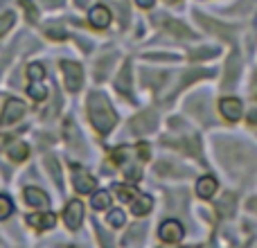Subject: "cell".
Instances as JSON below:
<instances>
[{
  "label": "cell",
  "instance_id": "1",
  "mask_svg": "<svg viewBox=\"0 0 257 248\" xmlns=\"http://www.w3.org/2000/svg\"><path fill=\"white\" fill-rule=\"evenodd\" d=\"M88 117L99 133L113 131V127L117 124L115 111L111 108V102H108L102 93H93L88 97Z\"/></svg>",
  "mask_w": 257,
  "mask_h": 248
},
{
  "label": "cell",
  "instance_id": "2",
  "mask_svg": "<svg viewBox=\"0 0 257 248\" xmlns=\"http://www.w3.org/2000/svg\"><path fill=\"white\" fill-rule=\"evenodd\" d=\"M61 70L63 77H66V86L70 93H77L84 84V72H81V66L75 61H61Z\"/></svg>",
  "mask_w": 257,
  "mask_h": 248
},
{
  "label": "cell",
  "instance_id": "3",
  "mask_svg": "<svg viewBox=\"0 0 257 248\" xmlns=\"http://www.w3.org/2000/svg\"><path fill=\"white\" fill-rule=\"evenodd\" d=\"M156 127H158V117H156L154 111L140 113V115L133 117L131 124H128V129H131L133 133H149V131H154Z\"/></svg>",
  "mask_w": 257,
  "mask_h": 248
},
{
  "label": "cell",
  "instance_id": "4",
  "mask_svg": "<svg viewBox=\"0 0 257 248\" xmlns=\"http://www.w3.org/2000/svg\"><path fill=\"white\" fill-rule=\"evenodd\" d=\"M72 183H75V190L81 192V194H88L95 187V178L81 167H75V165H72Z\"/></svg>",
  "mask_w": 257,
  "mask_h": 248
},
{
  "label": "cell",
  "instance_id": "5",
  "mask_svg": "<svg viewBox=\"0 0 257 248\" xmlns=\"http://www.w3.org/2000/svg\"><path fill=\"white\" fill-rule=\"evenodd\" d=\"M23 113H25V106H23V102H18V99H7V104H5V108H3L0 124H3V127H7V124L21 120Z\"/></svg>",
  "mask_w": 257,
  "mask_h": 248
},
{
  "label": "cell",
  "instance_id": "6",
  "mask_svg": "<svg viewBox=\"0 0 257 248\" xmlns=\"http://www.w3.org/2000/svg\"><path fill=\"white\" fill-rule=\"evenodd\" d=\"M63 219H66V226L68 228H79L81 226V219H84V205H81V201H70L66 208V212H63Z\"/></svg>",
  "mask_w": 257,
  "mask_h": 248
},
{
  "label": "cell",
  "instance_id": "7",
  "mask_svg": "<svg viewBox=\"0 0 257 248\" xmlns=\"http://www.w3.org/2000/svg\"><path fill=\"white\" fill-rule=\"evenodd\" d=\"M158 232H160V239L172 244V241H178L183 237V226L178 221H174V219H169V221H165L163 226H160Z\"/></svg>",
  "mask_w": 257,
  "mask_h": 248
},
{
  "label": "cell",
  "instance_id": "8",
  "mask_svg": "<svg viewBox=\"0 0 257 248\" xmlns=\"http://www.w3.org/2000/svg\"><path fill=\"white\" fill-rule=\"evenodd\" d=\"M199 21L203 23V25L208 27L210 32L219 34L221 39H226V41H235V39H232V36H235V27H230V25H221V23H214L212 18H208V16H199Z\"/></svg>",
  "mask_w": 257,
  "mask_h": 248
},
{
  "label": "cell",
  "instance_id": "9",
  "mask_svg": "<svg viewBox=\"0 0 257 248\" xmlns=\"http://www.w3.org/2000/svg\"><path fill=\"white\" fill-rule=\"evenodd\" d=\"M219 108H221V115L226 117V120H239L241 117V102L239 99L226 97V99H221Z\"/></svg>",
  "mask_w": 257,
  "mask_h": 248
},
{
  "label": "cell",
  "instance_id": "10",
  "mask_svg": "<svg viewBox=\"0 0 257 248\" xmlns=\"http://www.w3.org/2000/svg\"><path fill=\"white\" fill-rule=\"evenodd\" d=\"M239 68H241L239 54L235 52L230 59H228V66H226V79H223V88H230V86L237 81V77H239Z\"/></svg>",
  "mask_w": 257,
  "mask_h": 248
},
{
  "label": "cell",
  "instance_id": "11",
  "mask_svg": "<svg viewBox=\"0 0 257 248\" xmlns=\"http://www.w3.org/2000/svg\"><path fill=\"white\" fill-rule=\"evenodd\" d=\"M88 18H90V25L102 30V27H106L108 23H111V12H108L106 7H102V5H99V7L90 9V16Z\"/></svg>",
  "mask_w": 257,
  "mask_h": 248
},
{
  "label": "cell",
  "instance_id": "12",
  "mask_svg": "<svg viewBox=\"0 0 257 248\" xmlns=\"http://www.w3.org/2000/svg\"><path fill=\"white\" fill-rule=\"evenodd\" d=\"M27 221H30V226L39 228V230H48V228H52L54 223H57V217H54L52 212H45V214H32V217H27Z\"/></svg>",
  "mask_w": 257,
  "mask_h": 248
},
{
  "label": "cell",
  "instance_id": "13",
  "mask_svg": "<svg viewBox=\"0 0 257 248\" xmlns=\"http://www.w3.org/2000/svg\"><path fill=\"white\" fill-rule=\"evenodd\" d=\"M25 201L30 205H34V208H48V194L41 190H36V187H27L25 190Z\"/></svg>",
  "mask_w": 257,
  "mask_h": 248
},
{
  "label": "cell",
  "instance_id": "14",
  "mask_svg": "<svg viewBox=\"0 0 257 248\" xmlns=\"http://www.w3.org/2000/svg\"><path fill=\"white\" fill-rule=\"evenodd\" d=\"M214 192H217V181H214L212 176L199 178V183H196V194H199L201 199H210Z\"/></svg>",
  "mask_w": 257,
  "mask_h": 248
},
{
  "label": "cell",
  "instance_id": "15",
  "mask_svg": "<svg viewBox=\"0 0 257 248\" xmlns=\"http://www.w3.org/2000/svg\"><path fill=\"white\" fill-rule=\"evenodd\" d=\"M115 88H117V93H122V95H126L128 88H131V66H128V63H124V68H122L120 77H117V81H115Z\"/></svg>",
  "mask_w": 257,
  "mask_h": 248
},
{
  "label": "cell",
  "instance_id": "16",
  "mask_svg": "<svg viewBox=\"0 0 257 248\" xmlns=\"http://www.w3.org/2000/svg\"><path fill=\"white\" fill-rule=\"evenodd\" d=\"M165 27H167V32H172V34H176V36H185V39H194V32L190 30V27H185L183 23H178V21H169L167 18V23H165Z\"/></svg>",
  "mask_w": 257,
  "mask_h": 248
},
{
  "label": "cell",
  "instance_id": "17",
  "mask_svg": "<svg viewBox=\"0 0 257 248\" xmlns=\"http://www.w3.org/2000/svg\"><path fill=\"white\" fill-rule=\"evenodd\" d=\"M27 145H23V142H14L12 147H9V156H12V160H16V163H21V160L27 158Z\"/></svg>",
  "mask_w": 257,
  "mask_h": 248
},
{
  "label": "cell",
  "instance_id": "18",
  "mask_svg": "<svg viewBox=\"0 0 257 248\" xmlns=\"http://www.w3.org/2000/svg\"><path fill=\"white\" fill-rule=\"evenodd\" d=\"M133 214H136V217H142V214H147L151 210V199L149 196H142V199H138L136 203H133Z\"/></svg>",
  "mask_w": 257,
  "mask_h": 248
},
{
  "label": "cell",
  "instance_id": "19",
  "mask_svg": "<svg viewBox=\"0 0 257 248\" xmlns=\"http://www.w3.org/2000/svg\"><path fill=\"white\" fill-rule=\"evenodd\" d=\"M113 61H115V57H113V54H106V57L97 63V79H104V77L108 75V68L113 66Z\"/></svg>",
  "mask_w": 257,
  "mask_h": 248
},
{
  "label": "cell",
  "instance_id": "20",
  "mask_svg": "<svg viewBox=\"0 0 257 248\" xmlns=\"http://www.w3.org/2000/svg\"><path fill=\"white\" fill-rule=\"evenodd\" d=\"M145 232H147V226H145V223H138V226H133L131 230L126 232L124 241H126V244H128V241H140L142 239L140 235H145Z\"/></svg>",
  "mask_w": 257,
  "mask_h": 248
},
{
  "label": "cell",
  "instance_id": "21",
  "mask_svg": "<svg viewBox=\"0 0 257 248\" xmlns=\"http://www.w3.org/2000/svg\"><path fill=\"white\" fill-rule=\"evenodd\" d=\"M108 203H111V196H108V192H97V194L93 196V208L95 210L108 208Z\"/></svg>",
  "mask_w": 257,
  "mask_h": 248
},
{
  "label": "cell",
  "instance_id": "22",
  "mask_svg": "<svg viewBox=\"0 0 257 248\" xmlns=\"http://www.w3.org/2000/svg\"><path fill=\"white\" fill-rule=\"evenodd\" d=\"M219 50L217 48H199V50H192V59L199 61V59H210V57H217Z\"/></svg>",
  "mask_w": 257,
  "mask_h": 248
},
{
  "label": "cell",
  "instance_id": "23",
  "mask_svg": "<svg viewBox=\"0 0 257 248\" xmlns=\"http://www.w3.org/2000/svg\"><path fill=\"white\" fill-rule=\"evenodd\" d=\"M232 205H235V196H232V194H223V199L219 201V212H221V214H230L232 212Z\"/></svg>",
  "mask_w": 257,
  "mask_h": 248
},
{
  "label": "cell",
  "instance_id": "24",
  "mask_svg": "<svg viewBox=\"0 0 257 248\" xmlns=\"http://www.w3.org/2000/svg\"><path fill=\"white\" fill-rule=\"evenodd\" d=\"M27 72H30V79L32 81H41L45 77V68L41 66V63H32V66L27 68Z\"/></svg>",
  "mask_w": 257,
  "mask_h": 248
},
{
  "label": "cell",
  "instance_id": "25",
  "mask_svg": "<svg viewBox=\"0 0 257 248\" xmlns=\"http://www.w3.org/2000/svg\"><path fill=\"white\" fill-rule=\"evenodd\" d=\"M108 223L115 228L124 226V212H122V210H111V212H108Z\"/></svg>",
  "mask_w": 257,
  "mask_h": 248
},
{
  "label": "cell",
  "instance_id": "26",
  "mask_svg": "<svg viewBox=\"0 0 257 248\" xmlns=\"http://www.w3.org/2000/svg\"><path fill=\"white\" fill-rule=\"evenodd\" d=\"M95 230H97V235H99V244H102V248H113L111 235H108V232L104 230L102 226H97V223H95Z\"/></svg>",
  "mask_w": 257,
  "mask_h": 248
},
{
  "label": "cell",
  "instance_id": "27",
  "mask_svg": "<svg viewBox=\"0 0 257 248\" xmlns=\"http://www.w3.org/2000/svg\"><path fill=\"white\" fill-rule=\"evenodd\" d=\"M45 163H48V169H50V174H52V178L59 183V185H61V169H59V163L52 158V156H50Z\"/></svg>",
  "mask_w": 257,
  "mask_h": 248
},
{
  "label": "cell",
  "instance_id": "28",
  "mask_svg": "<svg viewBox=\"0 0 257 248\" xmlns=\"http://www.w3.org/2000/svg\"><path fill=\"white\" fill-rule=\"evenodd\" d=\"M117 194H120V199H122V201H131V199H136V196H138V192H136V187L117 185Z\"/></svg>",
  "mask_w": 257,
  "mask_h": 248
},
{
  "label": "cell",
  "instance_id": "29",
  "mask_svg": "<svg viewBox=\"0 0 257 248\" xmlns=\"http://www.w3.org/2000/svg\"><path fill=\"white\" fill-rule=\"evenodd\" d=\"M12 210H14L12 201H9L7 196H0V219H7L9 214H12Z\"/></svg>",
  "mask_w": 257,
  "mask_h": 248
},
{
  "label": "cell",
  "instance_id": "30",
  "mask_svg": "<svg viewBox=\"0 0 257 248\" xmlns=\"http://www.w3.org/2000/svg\"><path fill=\"white\" fill-rule=\"evenodd\" d=\"M30 95L34 99H45V97H48V90H45L41 84H36V81H34V84L30 86Z\"/></svg>",
  "mask_w": 257,
  "mask_h": 248
},
{
  "label": "cell",
  "instance_id": "31",
  "mask_svg": "<svg viewBox=\"0 0 257 248\" xmlns=\"http://www.w3.org/2000/svg\"><path fill=\"white\" fill-rule=\"evenodd\" d=\"M12 25H14V14H5V16H0V36H3Z\"/></svg>",
  "mask_w": 257,
  "mask_h": 248
},
{
  "label": "cell",
  "instance_id": "32",
  "mask_svg": "<svg viewBox=\"0 0 257 248\" xmlns=\"http://www.w3.org/2000/svg\"><path fill=\"white\" fill-rule=\"evenodd\" d=\"M45 34L50 36V39H54V41H61V39H66V32L61 30V27H48V30H45Z\"/></svg>",
  "mask_w": 257,
  "mask_h": 248
},
{
  "label": "cell",
  "instance_id": "33",
  "mask_svg": "<svg viewBox=\"0 0 257 248\" xmlns=\"http://www.w3.org/2000/svg\"><path fill=\"white\" fill-rule=\"evenodd\" d=\"M18 3H21L23 7H25V12H27V16H30V21H36V18H39V12H36V9L32 7L30 0H18Z\"/></svg>",
  "mask_w": 257,
  "mask_h": 248
},
{
  "label": "cell",
  "instance_id": "34",
  "mask_svg": "<svg viewBox=\"0 0 257 248\" xmlns=\"http://www.w3.org/2000/svg\"><path fill=\"white\" fill-rule=\"evenodd\" d=\"M248 122L250 124H257V108H253V111L248 113Z\"/></svg>",
  "mask_w": 257,
  "mask_h": 248
},
{
  "label": "cell",
  "instance_id": "35",
  "mask_svg": "<svg viewBox=\"0 0 257 248\" xmlns=\"http://www.w3.org/2000/svg\"><path fill=\"white\" fill-rule=\"evenodd\" d=\"M140 7H154V0H138Z\"/></svg>",
  "mask_w": 257,
  "mask_h": 248
},
{
  "label": "cell",
  "instance_id": "36",
  "mask_svg": "<svg viewBox=\"0 0 257 248\" xmlns=\"http://www.w3.org/2000/svg\"><path fill=\"white\" fill-rule=\"evenodd\" d=\"M248 210H253V212H257V199H250V201H248Z\"/></svg>",
  "mask_w": 257,
  "mask_h": 248
},
{
  "label": "cell",
  "instance_id": "37",
  "mask_svg": "<svg viewBox=\"0 0 257 248\" xmlns=\"http://www.w3.org/2000/svg\"><path fill=\"white\" fill-rule=\"evenodd\" d=\"M48 7H54V5H61V0H43Z\"/></svg>",
  "mask_w": 257,
  "mask_h": 248
},
{
  "label": "cell",
  "instance_id": "38",
  "mask_svg": "<svg viewBox=\"0 0 257 248\" xmlns=\"http://www.w3.org/2000/svg\"><path fill=\"white\" fill-rule=\"evenodd\" d=\"M86 3H88V0H75L77 7H86Z\"/></svg>",
  "mask_w": 257,
  "mask_h": 248
},
{
  "label": "cell",
  "instance_id": "39",
  "mask_svg": "<svg viewBox=\"0 0 257 248\" xmlns=\"http://www.w3.org/2000/svg\"><path fill=\"white\" fill-rule=\"evenodd\" d=\"M5 142H7V138H5V136H0V145H5Z\"/></svg>",
  "mask_w": 257,
  "mask_h": 248
},
{
  "label": "cell",
  "instance_id": "40",
  "mask_svg": "<svg viewBox=\"0 0 257 248\" xmlns=\"http://www.w3.org/2000/svg\"><path fill=\"white\" fill-rule=\"evenodd\" d=\"M163 248H165V246H163Z\"/></svg>",
  "mask_w": 257,
  "mask_h": 248
}]
</instances>
